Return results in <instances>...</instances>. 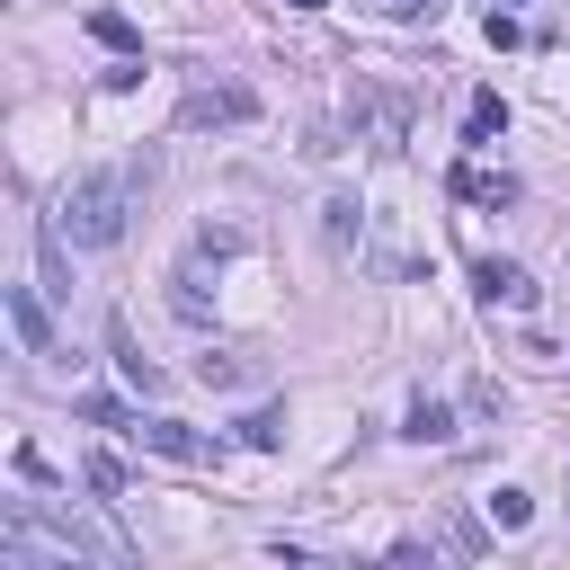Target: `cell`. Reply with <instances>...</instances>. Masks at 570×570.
Here are the masks:
<instances>
[{
  "mask_svg": "<svg viewBox=\"0 0 570 570\" xmlns=\"http://www.w3.org/2000/svg\"><path fill=\"white\" fill-rule=\"evenodd\" d=\"M499 134H508V98H499V89H481V98L463 107V142H499Z\"/></svg>",
  "mask_w": 570,
  "mask_h": 570,
  "instance_id": "obj_7",
  "label": "cell"
},
{
  "mask_svg": "<svg viewBox=\"0 0 570 570\" xmlns=\"http://www.w3.org/2000/svg\"><path fill=\"white\" fill-rule=\"evenodd\" d=\"M89 490H107V499H116V490H125V463H116V454H89Z\"/></svg>",
  "mask_w": 570,
  "mask_h": 570,
  "instance_id": "obj_16",
  "label": "cell"
},
{
  "mask_svg": "<svg viewBox=\"0 0 570 570\" xmlns=\"http://www.w3.org/2000/svg\"><path fill=\"white\" fill-rule=\"evenodd\" d=\"M472 285H481V303H490V312H534V276H525L517 258H481V267H472Z\"/></svg>",
  "mask_w": 570,
  "mask_h": 570,
  "instance_id": "obj_5",
  "label": "cell"
},
{
  "mask_svg": "<svg viewBox=\"0 0 570 570\" xmlns=\"http://www.w3.org/2000/svg\"><path fill=\"white\" fill-rule=\"evenodd\" d=\"M365 9H383V18H419V9H436V0H365Z\"/></svg>",
  "mask_w": 570,
  "mask_h": 570,
  "instance_id": "obj_17",
  "label": "cell"
},
{
  "mask_svg": "<svg viewBox=\"0 0 570 570\" xmlns=\"http://www.w3.org/2000/svg\"><path fill=\"white\" fill-rule=\"evenodd\" d=\"M454 196H472V205H517V178L490 169V160H463V169H454Z\"/></svg>",
  "mask_w": 570,
  "mask_h": 570,
  "instance_id": "obj_6",
  "label": "cell"
},
{
  "mask_svg": "<svg viewBox=\"0 0 570 570\" xmlns=\"http://www.w3.org/2000/svg\"><path fill=\"white\" fill-rule=\"evenodd\" d=\"M116 365H125V383H134V392H160V365H142V356H134V338H125V330H116Z\"/></svg>",
  "mask_w": 570,
  "mask_h": 570,
  "instance_id": "obj_15",
  "label": "cell"
},
{
  "mask_svg": "<svg viewBox=\"0 0 570 570\" xmlns=\"http://www.w3.org/2000/svg\"><path fill=\"white\" fill-rule=\"evenodd\" d=\"M347 125H356V142L401 151V142H410V89H383V80L356 71V89H347Z\"/></svg>",
  "mask_w": 570,
  "mask_h": 570,
  "instance_id": "obj_2",
  "label": "cell"
},
{
  "mask_svg": "<svg viewBox=\"0 0 570 570\" xmlns=\"http://www.w3.org/2000/svg\"><path fill=\"white\" fill-rule=\"evenodd\" d=\"M321 232H330V249H356V205L330 196V205H321Z\"/></svg>",
  "mask_w": 570,
  "mask_h": 570,
  "instance_id": "obj_12",
  "label": "cell"
},
{
  "mask_svg": "<svg viewBox=\"0 0 570 570\" xmlns=\"http://www.w3.org/2000/svg\"><path fill=\"white\" fill-rule=\"evenodd\" d=\"M285 9H330V0H285Z\"/></svg>",
  "mask_w": 570,
  "mask_h": 570,
  "instance_id": "obj_18",
  "label": "cell"
},
{
  "mask_svg": "<svg viewBox=\"0 0 570 570\" xmlns=\"http://www.w3.org/2000/svg\"><path fill=\"white\" fill-rule=\"evenodd\" d=\"M134 187H142V169H134V160L71 178V187H62V205H53V240H62V249H107V240H125Z\"/></svg>",
  "mask_w": 570,
  "mask_h": 570,
  "instance_id": "obj_1",
  "label": "cell"
},
{
  "mask_svg": "<svg viewBox=\"0 0 570 570\" xmlns=\"http://www.w3.org/2000/svg\"><path fill=\"white\" fill-rule=\"evenodd\" d=\"M125 436L151 445L160 463H223V436H196V428H178V419H134Z\"/></svg>",
  "mask_w": 570,
  "mask_h": 570,
  "instance_id": "obj_4",
  "label": "cell"
},
{
  "mask_svg": "<svg viewBox=\"0 0 570 570\" xmlns=\"http://www.w3.org/2000/svg\"><path fill=\"white\" fill-rule=\"evenodd\" d=\"M89 36H98V45H107V53H134V45H142V36H134V18H125V9H89Z\"/></svg>",
  "mask_w": 570,
  "mask_h": 570,
  "instance_id": "obj_10",
  "label": "cell"
},
{
  "mask_svg": "<svg viewBox=\"0 0 570 570\" xmlns=\"http://www.w3.org/2000/svg\"><path fill=\"white\" fill-rule=\"evenodd\" d=\"M499 9H508V0H499Z\"/></svg>",
  "mask_w": 570,
  "mask_h": 570,
  "instance_id": "obj_19",
  "label": "cell"
},
{
  "mask_svg": "<svg viewBox=\"0 0 570 570\" xmlns=\"http://www.w3.org/2000/svg\"><path fill=\"white\" fill-rule=\"evenodd\" d=\"M9 321H18V338H27V347H45V312H36V294H27V285H9Z\"/></svg>",
  "mask_w": 570,
  "mask_h": 570,
  "instance_id": "obj_13",
  "label": "cell"
},
{
  "mask_svg": "<svg viewBox=\"0 0 570 570\" xmlns=\"http://www.w3.org/2000/svg\"><path fill=\"white\" fill-rule=\"evenodd\" d=\"M240 436H249L258 454H276V445H285V410H249V419H240Z\"/></svg>",
  "mask_w": 570,
  "mask_h": 570,
  "instance_id": "obj_14",
  "label": "cell"
},
{
  "mask_svg": "<svg viewBox=\"0 0 570 570\" xmlns=\"http://www.w3.org/2000/svg\"><path fill=\"white\" fill-rule=\"evenodd\" d=\"M481 517H490V525H499V534H517V525H525V517H534V499H525V490H517V481H499V490H490V499H481Z\"/></svg>",
  "mask_w": 570,
  "mask_h": 570,
  "instance_id": "obj_9",
  "label": "cell"
},
{
  "mask_svg": "<svg viewBox=\"0 0 570 570\" xmlns=\"http://www.w3.org/2000/svg\"><path fill=\"white\" fill-rule=\"evenodd\" d=\"M249 116H258V98L240 80H196L178 98V125H249Z\"/></svg>",
  "mask_w": 570,
  "mask_h": 570,
  "instance_id": "obj_3",
  "label": "cell"
},
{
  "mask_svg": "<svg viewBox=\"0 0 570 570\" xmlns=\"http://www.w3.org/2000/svg\"><path fill=\"white\" fill-rule=\"evenodd\" d=\"M401 436H410V445H445V436H454V410H445V401H410V428H401Z\"/></svg>",
  "mask_w": 570,
  "mask_h": 570,
  "instance_id": "obj_8",
  "label": "cell"
},
{
  "mask_svg": "<svg viewBox=\"0 0 570 570\" xmlns=\"http://www.w3.org/2000/svg\"><path fill=\"white\" fill-rule=\"evenodd\" d=\"M196 374H205L214 392H240V383H258V374H249L240 356H223V347H214V356H196Z\"/></svg>",
  "mask_w": 570,
  "mask_h": 570,
  "instance_id": "obj_11",
  "label": "cell"
}]
</instances>
